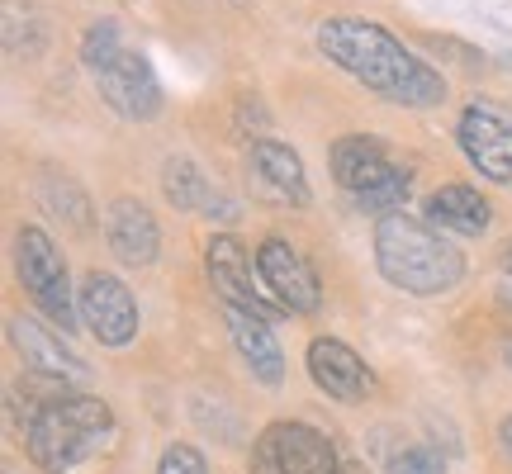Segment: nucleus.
Returning <instances> with one entry per match:
<instances>
[{"label":"nucleus","mask_w":512,"mask_h":474,"mask_svg":"<svg viewBox=\"0 0 512 474\" xmlns=\"http://www.w3.org/2000/svg\"><path fill=\"white\" fill-rule=\"evenodd\" d=\"M332 441L309 422H271L252 446V474H337Z\"/></svg>","instance_id":"nucleus-7"},{"label":"nucleus","mask_w":512,"mask_h":474,"mask_svg":"<svg viewBox=\"0 0 512 474\" xmlns=\"http://www.w3.org/2000/svg\"><path fill=\"white\" fill-rule=\"evenodd\" d=\"M318 53L351 72L380 100H394L408 110H432L446 100V76L432 62H422L413 48H403V38H394L375 19H328L318 29Z\"/></svg>","instance_id":"nucleus-1"},{"label":"nucleus","mask_w":512,"mask_h":474,"mask_svg":"<svg viewBox=\"0 0 512 474\" xmlns=\"http://www.w3.org/2000/svg\"><path fill=\"white\" fill-rule=\"evenodd\" d=\"M81 323L91 332L100 347H128L133 337H138V304H133V294H128L124 280H114L105 271H91L81 280Z\"/></svg>","instance_id":"nucleus-11"},{"label":"nucleus","mask_w":512,"mask_h":474,"mask_svg":"<svg viewBox=\"0 0 512 474\" xmlns=\"http://www.w3.org/2000/svg\"><path fill=\"white\" fill-rule=\"evenodd\" d=\"M15 271H19V285L29 290L38 309L53 318L62 332H72L81 318L72 309V275H67V261L57 252V242L48 228H19L15 233Z\"/></svg>","instance_id":"nucleus-6"},{"label":"nucleus","mask_w":512,"mask_h":474,"mask_svg":"<svg viewBox=\"0 0 512 474\" xmlns=\"http://www.w3.org/2000/svg\"><path fill=\"white\" fill-rule=\"evenodd\" d=\"M389 474H446V465H441V456L432 446L408 441L399 451H389Z\"/></svg>","instance_id":"nucleus-21"},{"label":"nucleus","mask_w":512,"mask_h":474,"mask_svg":"<svg viewBox=\"0 0 512 474\" xmlns=\"http://www.w3.org/2000/svg\"><path fill=\"white\" fill-rule=\"evenodd\" d=\"M337 474H366V470H361V465H342V470H337Z\"/></svg>","instance_id":"nucleus-27"},{"label":"nucleus","mask_w":512,"mask_h":474,"mask_svg":"<svg viewBox=\"0 0 512 474\" xmlns=\"http://www.w3.org/2000/svg\"><path fill=\"white\" fill-rule=\"evenodd\" d=\"M34 200L53 214L67 233H91L95 228V204L86 195V185L67 176L62 166H38L34 171Z\"/></svg>","instance_id":"nucleus-19"},{"label":"nucleus","mask_w":512,"mask_h":474,"mask_svg":"<svg viewBox=\"0 0 512 474\" xmlns=\"http://www.w3.org/2000/svg\"><path fill=\"white\" fill-rule=\"evenodd\" d=\"M233 5H252V0H233Z\"/></svg>","instance_id":"nucleus-28"},{"label":"nucleus","mask_w":512,"mask_h":474,"mask_svg":"<svg viewBox=\"0 0 512 474\" xmlns=\"http://www.w3.org/2000/svg\"><path fill=\"white\" fill-rule=\"evenodd\" d=\"M81 67L91 72L95 91L105 95L114 114H124L133 124H143L162 110V81L152 72L147 53L133 48V38L114 19H95L81 38Z\"/></svg>","instance_id":"nucleus-3"},{"label":"nucleus","mask_w":512,"mask_h":474,"mask_svg":"<svg viewBox=\"0 0 512 474\" xmlns=\"http://www.w3.org/2000/svg\"><path fill=\"white\" fill-rule=\"evenodd\" d=\"M223 323H228V337H233L242 365L252 370V380H261L266 389H275V384L285 380V356H280L271 318H261L252 309H238V304H223Z\"/></svg>","instance_id":"nucleus-14"},{"label":"nucleus","mask_w":512,"mask_h":474,"mask_svg":"<svg viewBox=\"0 0 512 474\" xmlns=\"http://www.w3.org/2000/svg\"><path fill=\"white\" fill-rule=\"evenodd\" d=\"M503 266H508V275H512V242L503 247Z\"/></svg>","instance_id":"nucleus-26"},{"label":"nucleus","mask_w":512,"mask_h":474,"mask_svg":"<svg viewBox=\"0 0 512 474\" xmlns=\"http://www.w3.org/2000/svg\"><path fill=\"white\" fill-rule=\"evenodd\" d=\"M0 34H5V53L10 57H43V48H48V19L38 10V0H5Z\"/></svg>","instance_id":"nucleus-20"},{"label":"nucleus","mask_w":512,"mask_h":474,"mask_svg":"<svg viewBox=\"0 0 512 474\" xmlns=\"http://www.w3.org/2000/svg\"><path fill=\"white\" fill-rule=\"evenodd\" d=\"M110 432H114V413L95 394L62 389V394H53L38 408V418L24 432V441H29V460L34 465H43L48 474H67L86 456H95Z\"/></svg>","instance_id":"nucleus-4"},{"label":"nucleus","mask_w":512,"mask_h":474,"mask_svg":"<svg viewBox=\"0 0 512 474\" xmlns=\"http://www.w3.org/2000/svg\"><path fill=\"white\" fill-rule=\"evenodd\" d=\"M328 166L332 181L347 195H356V204L370 209V214H394L413 195V166H399L394 152L380 138H366V133L337 138L328 147Z\"/></svg>","instance_id":"nucleus-5"},{"label":"nucleus","mask_w":512,"mask_h":474,"mask_svg":"<svg viewBox=\"0 0 512 474\" xmlns=\"http://www.w3.org/2000/svg\"><path fill=\"white\" fill-rule=\"evenodd\" d=\"M10 347L19 351V361L29 365L34 375H48V380L72 384V380H86V375H91L86 361H81L53 328H43L29 313H15V318H10Z\"/></svg>","instance_id":"nucleus-12"},{"label":"nucleus","mask_w":512,"mask_h":474,"mask_svg":"<svg viewBox=\"0 0 512 474\" xmlns=\"http://www.w3.org/2000/svg\"><path fill=\"white\" fill-rule=\"evenodd\" d=\"M375 266L394 290L432 299V294H446L460 285L465 256L451 237H441V228L394 209V214H380V223H375Z\"/></svg>","instance_id":"nucleus-2"},{"label":"nucleus","mask_w":512,"mask_h":474,"mask_svg":"<svg viewBox=\"0 0 512 474\" xmlns=\"http://www.w3.org/2000/svg\"><path fill=\"white\" fill-rule=\"evenodd\" d=\"M162 190H166V200L176 204V209H185V214H204V219H219V223L238 219V204L204 176L195 157H166Z\"/></svg>","instance_id":"nucleus-16"},{"label":"nucleus","mask_w":512,"mask_h":474,"mask_svg":"<svg viewBox=\"0 0 512 474\" xmlns=\"http://www.w3.org/2000/svg\"><path fill=\"white\" fill-rule=\"evenodd\" d=\"M105 242L124 266H152L162 252V228L152 219V209L143 200H114L105 209Z\"/></svg>","instance_id":"nucleus-15"},{"label":"nucleus","mask_w":512,"mask_h":474,"mask_svg":"<svg viewBox=\"0 0 512 474\" xmlns=\"http://www.w3.org/2000/svg\"><path fill=\"white\" fill-rule=\"evenodd\" d=\"M247 162H252L256 181L266 185L280 204H294V209L309 204V176H304V162H299V152H294L290 143L256 138L252 152H247Z\"/></svg>","instance_id":"nucleus-18"},{"label":"nucleus","mask_w":512,"mask_h":474,"mask_svg":"<svg viewBox=\"0 0 512 474\" xmlns=\"http://www.w3.org/2000/svg\"><path fill=\"white\" fill-rule=\"evenodd\" d=\"M422 219L432 223V228H441V233L479 237L489 223H494V209H489V200L479 195L475 185L446 181V185H437V190L422 200Z\"/></svg>","instance_id":"nucleus-17"},{"label":"nucleus","mask_w":512,"mask_h":474,"mask_svg":"<svg viewBox=\"0 0 512 474\" xmlns=\"http://www.w3.org/2000/svg\"><path fill=\"white\" fill-rule=\"evenodd\" d=\"M157 474H209V465H204V456L190 446V441H171V446L162 451Z\"/></svg>","instance_id":"nucleus-23"},{"label":"nucleus","mask_w":512,"mask_h":474,"mask_svg":"<svg viewBox=\"0 0 512 474\" xmlns=\"http://www.w3.org/2000/svg\"><path fill=\"white\" fill-rule=\"evenodd\" d=\"M498 299H503V304L512 309V275L508 271H503V280H498Z\"/></svg>","instance_id":"nucleus-25"},{"label":"nucleus","mask_w":512,"mask_h":474,"mask_svg":"<svg viewBox=\"0 0 512 474\" xmlns=\"http://www.w3.org/2000/svg\"><path fill=\"white\" fill-rule=\"evenodd\" d=\"M204 266H209V285L223 304H238V309H252L261 318H285V304L266 290L261 271L252 266V256L233 233H214L209 247H204Z\"/></svg>","instance_id":"nucleus-9"},{"label":"nucleus","mask_w":512,"mask_h":474,"mask_svg":"<svg viewBox=\"0 0 512 474\" xmlns=\"http://www.w3.org/2000/svg\"><path fill=\"white\" fill-rule=\"evenodd\" d=\"M233 119H238V133H256V138L271 128V110H266V100L256 91H242L233 100Z\"/></svg>","instance_id":"nucleus-22"},{"label":"nucleus","mask_w":512,"mask_h":474,"mask_svg":"<svg viewBox=\"0 0 512 474\" xmlns=\"http://www.w3.org/2000/svg\"><path fill=\"white\" fill-rule=\"evenodd\" d=\"M309 375H313V384L337 403H361L375 394L370 365L361 361L347 342H337V337H318L309 347Z\"/></svg>","instance_id":"nucleus-13"},{"label":"nucleus","mask_w":512,"mask_h":474,"mask_svg":"<svg viewBox=\"0 0 512 474\" xmlns=\"http://www.w3.org/2000/svg\"><path fill=\"white\" fill-rule=\"evenodd\" d=\"M456 143L465 162L475 166L484 181L512 185V110L498 100H470L460 110Z\"/></svg>","instance_id":"nucleus-8"},{"label":"nucleus","mask_w":512,"mask_h":474,"mask_svg":"<svg viewBox=\"0 0 512 474\" xmlns=\"http://www.w3.org/2000/svg\"><path fill=\"white\" fill-rule=\"evenodd\" d=\"M256 271L266 280V290L285 304V313H318L323 309V285L313 261L285 237H266L256 247Z\"/></svg>","instance_id":"nucleus-10"},{"label":"nucleus","mask_w":512,"mask_h":474,"mask_svg":"<svg viewBox=\"0 0 512 474\" xmlns=\"http://www.w3.org/2000/svg\"><path fill=\"white\" fill-rule=\"evenodd\" d=\"M498 446H503V456L512 460V413L503 422H498Z\"/></svg>","instance_id":"nucleus-24"},{"label":"nucleus","mask_w":512,"mask_h":474,"mask_svg":"<svg viewBox=\"0 0 512 474\" xmlns=\"http://www.w3.org/2000/svg\"><path fill=\"white\" fill-rule=\"evenodd\" d=\"M508 361H512V356H508Z\"/></svg>","instance_id":"nucleus-29"}]
</instances>
